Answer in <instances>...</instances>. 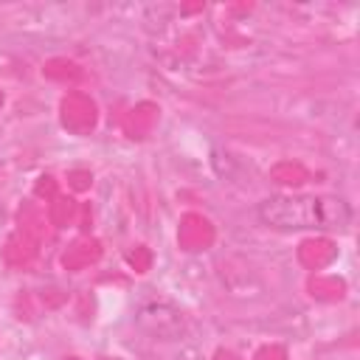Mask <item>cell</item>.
Returning <instances> with one entry per match:
<instances>
[{"instance_id": "obj_9", "label": "cell", "mask_w": 360, "mask_h": 360, "mask_svg": "<svg viewBox=\"0 0 360 360\" xmlns=\"http://www.w3.org/2000/svg\"><path fill=\"white\" fill-rule=\"evenodd\" d=\"M20 225H22V236H28L31 242H39L45 236V219H42L39 208L31 202L20 208Z\"/></svg>"}, {"instance_id": "obj_8", "label": "cell", "mask_w": 360, "mask_h": 360, "mask_svg": "<svg viewBox=\"0 0 360 360\" xmlns=\"http://www.w3.org/2000/svg\"><path fill=\"white\" fill-rule=\"evenodd\" d=\"M76 217H79V202H73L70 197H59V194L51 200V205H48V219H51V225L65 228V225H70Z\"/></svg>"}, {"instance_id": "obj_13", "label": "cell", "mask_w": 360, "mask_h": 360, "mask_svg": "<svg viewBox=\"0 0 360 360\" xmlns=\"http://www.w3.org/2000/svg\"><path fill=\"white\" fill-rule=\"evenodd\" d=\"M127 259H129V264H132L138 273H146V270H149V264H152V253H149L146 248H135Z\"/></svg>"}, {"instance_id": "obj_3", "label": "cell", "mask_w": 360, "mask_h": 360, "mask_svg": "<svg viewBox=\"0 0 360 360\" xmlns=\"http://www.w3.org/2000/svg\"><path fill=\"white\" fill-rule=\"evenodd\" d=\"M177 239H180V248L183 250H202L214 242V228L205 217L200 214H186L180 219V231H177Z\"/></svg>"}, {"instance_id": "obj_4", "label": "cell", "mask_w": 360, "mask_h": 360, "mask_svg": "<svg viewBox=\"0 0 360 360\" xmlns=\"http://www.w3.org/2000/svg\"><path fill=\"white\" fill-rule=\"evenodd\" d=\"M155 121H158V107L149 104V101H143V104L132 107V110L124 115V132H127L129 138H146V135L152 132Z\"/></svg>"}, {"instance_id": "obj_11", "label": "cell", "mask_w": 360, "mask_h": 360, "mask_svg": "<svg viewBox=\"0 0 360 360\" xmlns=\"http://www.w3.org/2000/svg\"><path fill=\"white\" fill-rule=\"evenodd\" d=\"M42 73H45L48 79H53V82H76V79L82 76L79 65H73V62H68V59H51V62H45Z\"/></svg>"}, {"instance_id": "obj_20", "label": "cell", "mask_w": 360, "mask_h": 360, "mask_svg": "<svg viewBox=\"0 0 360 360\" xmlns=\"http://www.w3.org/2000/svg\"><path fill=\"white\" fill-rule=\"evenodd\" d=\"M68 360H76V357H68Z\"/></svg>"}, {"instance_id": "obj_7", "label": "cell", "mask_w": 360, "mask_h": 360, "mask_svg": "<svg viewBox=\"0 0 360 360\" xmlns=\"http://www.w3.org/2000/svg\"><path fill=\"white\" fill-rule=\"evenodd\" d=\"M3 256L11 267H28L37 256V242H31L28 236H11L3 248Z\"/></svg>"}, {"instance_id": "obj_1", "label": "cell", "mask_w": 360, "mask_h": 360, "mask_svg": "<svg viewBox=\"0 0 360 360\" xmlns=\"http://www.w3.org/2000/svg\"><path fill=\"white\" fill-rule=\"evenodd\" d=\"M259 219L273 228H343L349 208L335 197H273L259 205Z\"/></svg>"}, {"instance_id": "obj_16", "label": "cell", "mask_w": 360, "mask_h": 360, "mask_svg": "<svg viewBox=\"0 0 360 360\" xmlns=\"http://www.w3.org/2000/svg\"><path fill=\"white\" fill-rule=\"evenodd\" d=\"M37 194L45 197V200H53V197H56V183H53V177H39Z\"/></svg>"}, {"instance_id": "obj_19", "label": "cell", "mask_w": 360, "mask_h": 360, "mask_svg": "<svg viewBox=\"0 0 360 360\" xmlns=\"http://www.w3.org/2000/svg\"><path fill=\"white\" fill-rule=\"evenodd\" d=\"M101 360H112V357H101Z\"/></svg>"}, {"instance_id": "obj_2", "label": "cell", "mask_w": 360, "mask_h": 360, "mask_svg": "<svg viewBox=\"0 0 360 360\" xmlns=\"http://www.w3.org/2000/svg\"><path fill=\"white\" fill-rule=\"evenodd\" d=\"M62 124L70 132H90L96 124V104L84 93H68L62 98Z\"/></svg>"}, {"instance_id": "obj_6", "label": "cell", "mask_w": 360, "mask_h": 360, "mask_svg": "<svg viewBox=\"0 0 360 360\" xmlns=\"http://www.w3.org/2000/svg\"><path fill=\"white\" fill-rule=\"evenodd\" d=\"M298 259L307 264V267H323L335 259V245L329 239H307L301 248H298Z\"/></svg>"}, {"instance_id": "obj_12", "label": "cell", "mask_w": 360, "mask_h": 360, "mask_svg": "<svg viewBox=\"0 0 360 360\" xmlns=\"http://www.w3.org/2000/svg\"><path fill=\"white\" fill-rule=\"evenodd\" d=\"M309 290H312V295H318V298H340L343 284H340L338 278H315V281L309 284Z\"/></svg>"}, {"instance_id": "obj_5", "label": "cell", "mask_w": 360, "mask_h": 360, "mask_svg": "<svg viewBox=\"0 0 360 360\" xmlns=\"http://www.w3.org/2000/svg\"><path fill=\"white\" fill-rule=\"evenodd\" d=\"M98 256H101V245H98L96 239H79V242H73V245L65 250L62 264H65L68 270H82V267L93 264Z\"/></svg>"}, {"instance_id": "obj_17", "label": "cell", "mask_w": 360, "mask_h": 360, "mask_svg": "<svg viewBox=\"0 0 360 360\" xmlns=\"http://www.w3.org/2000/svg\"><path fill=\"white\" fill-rule=\"evenodd\" d=\"M214 360H239V357H236L233 352H217V357H214Z\"/></svg>"}, {"instance_id": "obj_10", "label": "cell", "mask_w": 360, "mask_h": 360, "mask_svg": "<svg viewBox=\"0 0 360 360\" xmlns=\"http://www.w3.org/2000/svg\"><path fill=\"white\" fill-rule=\"evenodd\" d=\"M270 177L276 183H284V186H298L307 180V169L301 163H292V160H281L270 169Z\"/></svg>"}, {"instance_id": "obj_18", "label": "cell", "mask_w": 360, "mask_h": 360, "mask_svg": "<svg viewBox=\"0 0 360 360\" xmlns=\"http://www.w3.org/2000/svg\"><path fill=\"white\" fill-rule=\"evenodd\" d=\"M0 104H3V93H0Z\"/></svg>"}, {"instance_id": "obj_14", "label": "cell", "mask_w": 360, "mask_h": 360, "mask_svg": "<svg viewBox=\"0 0 360 360\" xmlns=\"http://www.w3.org/2000/svg\"><path fill=\"white\" fill-rule=\"evenodd\" d=\"M90 172H84V169H73L70 174H68V183H70V188H76V191H84V188H90Z\"/></svg>"}, {"instance_id": "obj_15", "label": "cell", "mask_w": 360, "mask_h": 360, "mask_svg": "<svg viewBox=\"0 0 360 360\" xmlns=\"http://www.w3.org/2000/svg\"><path fill=\"white\" fill-rule=\"evenodd\" d=\"M253 360H287V354H284V349L281 346H264V349H259L256 352V357Z\"/></svg>"}]
</instances>
